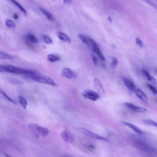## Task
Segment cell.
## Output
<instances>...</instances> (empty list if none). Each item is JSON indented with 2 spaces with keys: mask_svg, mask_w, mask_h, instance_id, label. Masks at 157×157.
Listing matches in <instances>:
<instances>
[{
  "mask_svg": "<svg viewBox=\"0 0 157 157\" xmlns=\"http://www.w3.org/2000/svg\"><path fill=\"white\" fill-rule=\"evenodd\" d=\"M27 76L35 82L48 84L54 86H57V84L52 79L45 75L37 73L33 71L32 73Z\"/></svg>",
  "mask_w": 157,
  "mask_h": 157,
  "instance_id": "6da1fadb",
  "label": "cell"
},
{
  "mask_svg": "<svg viewBox=\"0 0 157 157\" xmlns=\"http://www.w3.org/2000/svg\"><path fill=\"white\" fill-rule=\"evenodd\" d=\"M33 71L13 65H5V73L27 75L32 73Z\"/></svg>",
  "mask_w": 157,
  "mask_h": 157,
  "instance_id": "7a4b0ae2",
  "label": "cell"
},
{
  "mask_svg": "<svg viewBox=\"0 0 157 157\" xmlns=\"http://www.w3.org/2000/svg\"><path fill=\"white\" fill-rule=\"evenodd\" d=\"M79 130L80 132L89 138H94L100 140L104 141H108V140L104 137L100 136L92 132L85 129L81 128L79 129Z\"/></svg>",
  "mask_w": 157,
  "mask_h": 157,
  "instance_id": "3957f363",
  "label": "cell"
},
{
  "mask_svg": "<svg viewBox=\"0 0 157 157\" xmlns=\"http://www.w3.org/2000/svg\"><path fill=\"white\" fill-rule=\"evenodd\" d=\"M82 96L87 99L93 101H96L100 98L99 95L96 92L91 90H88L82 93Z\"/></svg>",
  "mask_w": 157,
  "mask_h": 157,
  "instance_id": "277c9868",
  "label": "cell"
},
{
  "mask_svg": "<svg viewBox=\"0 0 157 157\" xmlns=\"http://www.w3.org/2000/svg\"><path fill=\"white\" fill-rule=\"evenodd\" d=\"M90 39L93 50L96 53L97 55L98 56L100 60L102 61H105V59L104 55L101 52L96 42L94 40L91 39V38L90 37Z\"/></svg>",
  "mask_w": 157,
  "mask_h": 157,
  "instance_id": "5b68a950",
  "label": "cell"
},
{
  "mask_svg": "<svg viewBox=\"0 0 157 157\" xmlns=\"http://www.w3.org/2000/svg\"><path fill=\"white\" fill-rule=\"evenodd\" d=\"M125 105L127 108L133 111L139 113L145 112L147 111V110L145 108L137 106L132 104L126 103Z\"/></svg>",
  "mask_w": 157,
  "mask_h": 157,
  "instance_id": "8992f818",
  "label": "cell"
},
{
  "mask_svg": "<svg viewBox=\"0 0 157 157\" xmlns=\"http://www.w3.org/2000/svg\"><path fill=\"white\" fill-rule=\"evenodd\" d=\"M61 73L63 77L67 79H73L76 76L73 71L67 68H63L62 70Z\"/></svg>",
  "mask_w": 157,
  "mask_h": 157,
  "instance_id": "52a82bcc",
  "label": "cell"
},
{
  "mask_svg": "<svg viewBox=\"0 0 157 157\" xmlns=\"http://www.w3.org/2000/svg\"><path fill=\"white\" fill-rule=\"evenodd\" d=\"M61 136L63 140L66 142L71 143L74 141L73 135L67 131H62L61 133Z\"/></svg>",
  "mask_w": 157,
  "mask_h": 157,
  "instance_id": "ba28073f",
  "label": "cell"
},
{
  "mask_svg": "<svg viewBox=\"0 0 157 157\" xmlns=\"http://www.w3.org/2000/svg\"><path fill=\"white\" fill-rule=\"evenodd\" d=\"M94 86L96 90L100 95L104 94V90L103 87L99 80L96 78L94 81Z\"/></svg>",
  "mask_w": 157,
  "mask_h": 157,
  "instance_id": "9c48e42d",
  "label": "cell"
},
{
  "mask_svg": "<svg viewBox=\"0 0 157 157\" xmlns=\"http://www.w3.org/2000/svg\"><path fill=\"white\" fill-rule=\"evenodd\" d=\"M135 92L136 94L139 98L145 104H148V98L145 93L139 89H136Z\"/></svg>",
  "mask_w": 157,
  "mask_h": 157,
  "instance_id": "30bf717a",
  "label": "cell"
},
{
  "mask_svg": "<svg viewBox=\"0 0 157 157\" xmlns=\"http://www.w3.org/2000/svg\"><path fill=\"white\" fill-rule=\"evenodd\" d=\"M122 123L123 124L133 130L139 134H141L143 133L141 130L137 126L133 124L125 121H122Z\"/></svg>",
  "mask_w": 157,
  "mask_h": 157,
  "instance_id": "8fae6325",
  "label": "cell"
},
{
  "mask_svg": "<svg viewBox=\"0 0 157 157\" xmlns=\"http://www.w3.org/2000/svg\"><path fill=\"white\" fill-rule=\"evenodd\" d=\"M38 133L42 137H45L48 135L49 133V130L47 128H45L39 125L37 127Z\"/></svg>",
  "mask_w": 157,
  "mask_h": 157,
  "instance_id": "7c38bea8",
  "label": "cell"
},
{
  "mask_svg": "<svg viewBox=\"0 0 157 157\" xmlns=\"http://www.w3.org/2000/svg\"><path fill=\"white\" fill-rule=\"evenodd\" d=\"M123 80L126 86L131 91H134L136 89V87L134 83L128 78L123 77Z\"/></svg>",
  "mask_w": 157,
  "mask_h": 157,
  "instance_id": "4fadbf2b",
  "label": "cell"
},
{
  "mask_svg": "<svg viewBox=\"0 0 157 157\" xmlns=\"http://www.w3.org/2000/svg\"><path fill=\"white\" fill-rule=\"evenodd\" d=\"M38 124H31L29 126V128L35 138H39L40 135L37 132Z\"/></svg>",
  "mask_w": 157,
  "mask_h": 157,
  "instance_id": "5bb4252c",
  "label": "cell"
},
{
  "mask_svg": "<svg viewBox=\"0 0 157 157\" xmlns=\"http://www.w3.org/2000/svg\"><path fill=\"white\" fill-rule=\"evenodd\" d=\"M57 36L59 39L62 41L69 43L71 42L70 38L64 33L61 32H58L57 33Z\"/></svg>",
  "mask_w": 157,
  "mask_h": 157,
  "instance_id": "9a60e30c",
  "label": "cell"
},
{
  "mask_svg": "<svg viewBox=\"0 0 157 157\" xmlns=\"http://www.w3.org/2000/svg\"><path fill=\"white\" fill-rule=\"evenodd\" d=\"M80 39H81L84 43L86 44L88 47L90 48L91 46V42L90 39V37H88L86 35L80 34L78 35Z\"/></svg>",
  "mask_w": 157,
  "mask_h": 157,
  "instance_id": "2e32d148",
  "label": "cell"
},
{
  "mask_svg": "<svg viewBox=\"0 0 157 157\" xmlns=\"http://www.w3.org/2000/svg\"><path fill=\"white\" fill-rule=\"evenodd\" d=\"M15 57L12 55L0 51V59L3 60H14Z\"/></svg>",
  "mask_w": 157,
  "mask_h": 157,
  "instance_id": "e0dca14e",
  "label": "cell"
},
{
  "mask_svg": "<svg viewBox=\"0 0 157 157\" xmlns=\"http://www.w3.org/2000/svg\"><path fill=\"white\" fill-rule=\"evenodd\" d=\"M7 80L8 83L12 84L21 85L23 84V82L21 80L14 78H8Z\"/></svg>",
  "mask_w": 157,
  "mask_h": 157,
  "instance_id": "ac0fdd59",
  "label": "cell"
},
{
  "mask_svg": "<svg viewBox=\"0 0 157 157\" xmlns=\"http://www.w3.org/2000/svg\"><path fill=\"white\" fill-rule=\"evenodd\" d=\"M142 71L148 80L154 84H156V80L150 75L148 71L145 69H142Z\"/></svg>",
  "mask_w": 157,
  "mask_h": 157,
  "instance_id": "d6986e66",
  "label": "cell"
},
{
  "mask_svg": "<svg viewBox=\"0 0 157 157\" xmlns=\"http://www.w3.org/2000/svg\"><path fill=\"white\" fill-rule=\"evenodd\" d=\"M40 10L49 20L51 21L54 20L53 16L49 11L42 7L40 8Z\"/></svg>",
  "mask_w": 157,
  "mask_h": 157,
  "instance_id": "ffe728a7",
  "label": "cell"
},
{
  "mask_svg": "<svg viewBox=\"0 0 157 157\" xmlns=\"http://www.w3.org/2000/svg\"><path fill=\"white\" fill-rule=\"evenodd\" d=\"M19 102L21 106L24 109H26L27 105V102L22 96H19Z\"/></svg>",
  "mask_w": 157,
  "mask_h": 157,
  "instance_id": "44dd1931",
  "label": "cell"
},
{
  "mask_svg": "<svg viewBox=\"0 0 157 157\" xmlns=\"http://www.w3.org/2000/svg\"><path fill=\"white\" fill-rule=\"evenodd\" d=\"M6 26L10 29L15 30L16 28V25L15 23L10 20H7L5 21Z\"/></svg>",
  "mask_w": 157,
  "mask_h": 157,
  "instance_id": "7402d4cb",
  "label": "cell"
},
{
  "mask_svg": "<svg viewBox=\"0 0 157 157\" xmlns=\"http://www.w3.org/2000/svg\"><path fill=\"white\" fill-rule=\"evenodd\" d=\"M48 60L51 62H55L60 60V58L58 56L52 54L48 55Z\"/></svg>",
  "mask_w": 157,
  "mask_h": 157,
  "instance_id": "603a6c76",
  "label": "cell"
},
{
  "mask_svg": "<svg viewBox=\"0 0 157 157\" xmlns=\"http://www.w3.org/2000/svg\"><path fill=\"white\" fill-rule=\"evenodd\" d=\"M9 1L14 3L16 6L17 7L19 8V9L23 12L24 14L26 15L27 14V12L26 10L24 9L23 7L19 2L16 1L15 0H9Z\"/></svg>",
  "mask_w": 157,
  "mask_h": 157,
  "instance_id": "cb8c5ba5",
  "label": "cell"
},
{
  "mask_svg": "<svg viewBox=\"0 0 157 157\" xmlns=\"http://www.w3.org/2000/svg\"><path fill=\"white\" fill-rule=\"evenodd\" d=\"M143 122L144 124L147 125H150L156 127L157 126L156 122L155 121L150 119H145L143 120Z\"/></svg>",
  "mask_w": 157,
  "mask_h": 157,
  "instance_id": "d4e9b609",
  "label": "cell"
},
{
  "mask_svg": "<svg viewBox=\"0 0 157 157\" xmlns=\"http://www.w3.org/2000/svg\"><path fill=\"white\" fill-rule=\"evenodd\" d=\"M27 38L29 40H30L33 43H36L39 42V41L37 38L31 34H29L27 35Z\"/></svg>",
  "mask_w": 157,
  "mask_h": 157,
  "instance_id": "484cf974",
  "label": "cell"
},
{
  "mask_svg": "<svg viewBox=\"0 0 157 157\" xmlns=\"http://www.w3.org/2000/svg\"><path fill=\"white\" fill-rule=\"evenodd\" d=\"M0 93H1V94L3 96L4 98H5L7 100L11 102L14 104H17L13 100H12L8 96H7L5 92L0 90Z\"/></svg>",
  "mask_w": 157,
  "mask_h": 157,
  "instance_id": "4316f807",
  "label": "cell"
},
{
  "mask_svg": "<svg viewBox=\"0 0 157 157\" xmlns=\"http://www.w3.org/2000/svg\"><path fill=\"white\" fill-rule=\"evenodd\" d=\"M118 63V61L116 57H113L112 58V61L111 64V68L113 69L116 68Z\"/></svg>",
  "mask_w": 157,
  "mask_h": 157,
  "instance_id": "83f0119b",
  "label": "cell"
},
{
  "mask_svg": "<svg viewBox=\"0 0 157 157\" xmlns=\"http://www.w3.org/2000/svg\"><path fill=\"white\" fill-rule=\"evenodd\" d=\"M43 38L44 41L46 43L49 44L53 43L52 40L49 37L46 35H44L43 36Z\"/></svg>",
  "mask_w": 157,
  "mask_h": 157,
  "instance_id": "f1b7e54d",
  "label": "cell"
},
{
  "mask_svg": "<svg viewBox=\"0 0 157 157\" xmlns=\"http://www.w3.org/2000/svg\"><path fill=\"white\" fill-rule=\"evenodd\" d=\"M147 86L153 94H156V89L151 84H147Z\"/></svg>",
  "mask_w": 157,
  "mask_h": 157,
  "instance_id": "f546056e",
  "label": "cell"
},
{
  "mask_svg": "<svg viewBox=\"0 0 157 157\" xmlns=\"http://www.w3.org/2000/svg\"><path fill=\"white\" fill-rule=\"evenodd\" d=\"M136 44L139 46L140 47L143 48L144 46V44L143 42L142 41L139 39L138 37H137L136 39Z\"/></svg>",
  "mask_w": 157,
  "mask_h": 157,
  "instance_id": "4dcf8cb0",
  "label": "cell"
},
{
  "mask_svg": "<svg viewBox=\"0 0 157 157\" xmlns=\"http://www.w3.org/2000/svg\"><path fill=\"white\" fill-rule=\"evenodd\" d=\"M91 57L93 63H94L95 65H97L98 63V59L96 56L94 55H91Z\"/></svg>",
  "mask_w": 157,
  "mask_h": 157,
  "instance_id": "1f68e13d",
  "label": "cell"
},
{
  "mask_svg": "<svg viewBox=\"0 0 157 157\" xmlns=\"http://www.w3.org/2000/svg\"><path fill=\"white\" fill-rule=\"evenodd\" d=\"M63 3L67 6H70L71 3V0H63Z\"/></svg>",
  "mask_w": 157,
  "mask_h": 157,
  "instance_id": "d6a6232c",
  "label": "cell"
},
{
  "mask_svg": "<svg viewBox=\"0 0 157 157\" xmlns=\"http://www.w3.org/2000/svg\"><path fill=\"white\" fill-rule=\"evenodd\" d=\"M85 146L89 150H92L94 149V146L91 145H86Z\"/></svg>",
  "mask_w": 157,
  "mask_h": 157,
  "instance_id": "836d02e7",
  "label": "cell"
},
{
  "mask_svg": "<svg viewBox=\"0 0 157 157\" xmlns=\"http://www.w3.org/2000/svg\"><path fill=\"white\" fill-rule=\"evenodd\" d=\"M13 17L14 19L16 20L18 19L19 18L18 15L16 13L14 14Z\"/></svg>",
  "mask_w": 157,
  "mask_h": 157,
  "instance_id": "e575fe53",
  "label": "cell"
},
{
  "mask_svg": "<svg viewBox=\"0 0 157 157\" xmlns=\"http://www.w3.org/2000/svg\"><path fill=\"white\" fill-rule=\"evenodd\" d=\"M108 19L110 21V22H112V19L111 18V17H108Z\"/></svg>",
  "mask_w": 157,
  "mask_h": 157,
  "instance_id": "d590c367",
  "label": "cell"
},
{
  "mask_svg": "<svg viewBox=\"0 0 157 157\" xmlns=\"http://www.w3.org/2000/svg\"><path fill=\"white\" fill-rule=\"evenodd\" d=\"M156 1H157V0H156Z\"/></svg>",
  "mask_w": 157,
  "mask_h": 157,
  "instance_id": "8d00e7d4",
  "label": "cell"
}]
</instances>
